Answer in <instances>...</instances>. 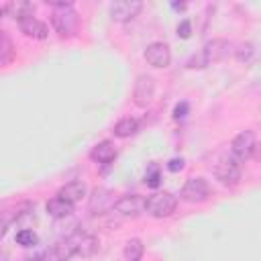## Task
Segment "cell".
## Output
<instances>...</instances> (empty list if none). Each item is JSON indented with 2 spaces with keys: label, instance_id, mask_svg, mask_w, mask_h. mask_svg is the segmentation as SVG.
<instances>
[{
  "label": "cell",
  "instance_id": "obj_1",
  "mask_svg": "<svg viewBox=\"0 0 261 261\" xmlns=\"http://www.w3.org/2000/svg\"><path fill=\"white\" fill-rule=\"evenodd\" d=\"M230 51H232L230 41H226V39H212V41H208L204 45V49L198 55H194L188 61V67H192V69L208 67L210 63H218V61L226 59L230 55Z\"/></svg>",
  "mask_w": 261,
  "mask_h": 261
},
{
  "label": "cell",
  "instance_id": "obj_2",
  "mask_svg": "<svg viewBox=\"0 0 261 261\" xmlns=\"http://www.w3.org/2000/svg\"><path fill=\"white\" fill-rule=\"evenodd\" d=\"M51 27L59 37H73L80 29V14L75 12L73 6H63V8H53L51 12Z\"/></svg>",
  "mask_w": 261,
  "mask_h": 261
},
{
  "label": "cell",
  "instance_id": "obj_3",
  "mask_svg": "<svg viewBox=\"0 0 261 261\" xmlns=\"http://www.w3.org/2000/svg\"><path fill=\"white\" fill-rule=\"evenodd\" d=\"M214 175H216V179H218L222 186L232 188V186H237V184L241 181L243 169H241V163H239L232 155H222V157L216 161V165H214Z\"/></svg>",
  "mask_w": 261,
  "mask_h": 261
},
{
  "label": "cell",
  "instance_id": "obj_4",
  "mask_svg": "<svg viewBox=\"0 0 261 261\" xmlns=\"http://www.w3.org/2000/svg\"><path fill=\"white\" fill-rule=\"evenodd\" d=\"M255 149H257V135H255V130H251V128L241 130V133L230 141V155H232L239 163L249 161V159L253 157Z\"/></svg>",
  "mask_w": 261,
  "mask_h": 261
},
{
  "label": "cell",
  "instance_id": "obj_5",
  "mask_svg": "<svg viewBox=\"0 0 261 261\" xmlns=\"http://www.w3.org/2000/svg\"><path fill=\"white\" fill-rule=\"evenodd\" d=\"M177 208V198L169 192H155L153 196L147 198L145 210L153 216V218H165L171 216Z\"/></svg>",
  "mask_w": 261,
  "mask_h": 261
},
{
  "label": "cell",
  "instance_id": "obj_6",
  "mask_svg": "<svg viewBox=\"0 0 261 261\" xmlns=\"http://www.w3.org/2000/svg\"><path fill=\"white\" fill-rule=\"evenodd\" d=\"M181 200L190 202V204H200L204 200H208L210 196V186L204 177H190L184 186H181V192H179Z\"/></svg>",
  "mask_w": 261,
  "mask_h": 261
},
{
  "label": "cell",
  "instance_id": "obj_7",
  "mask_svg": "<svg viewBox=\"0 0 261 261\" xmlns=\"http://www.w3.org/2000/svg\"><path fill=\"white\" fill-rule=\"evenodd\" d=\"M155 98V80L147 73H141L135 82V90H133V102L139 108H147Z\"/></svg>",
  "mask_w": 261,
  "mask_h": 261
},
{
  "label": "cell",
  "instance_id": "obj_8",
  "mask_svg": "<svg viewBox=\"0 0 261 261\" xmlns=\"http://www.w3.org/2000/svg\"><path fill=\"white\" fill-rule=\"evenodd\" d=\"M145 204H147V198L145 196H141V194H128V196L118 198L114 202V208L112 210H116V214H120V216L135 218L141 212H145Z\"/></svg>",
  "mask_w": 261,
  "mask_h": 261
},
{
  "label": "cell",
  "instance_id": "obj_9",
  "mask_svg": "<svg viewBox=\"0 0 261 261\" xmlns=\"http://www.w3.org/2000/svg\"><path fill=\"white\" fill-rule=\"evenodd\" d=\"M114 194L108 188H94L88 196V210L92 214H104L114 208Z\"/></svg>",
  "mask_w": 261,
  "mask_h": 261
},
{
  "label": "cell",
  "instance_id": "obj_10",
  "mask_svg": "<svg viewBox=\"0 0 261 261\" xmlns=\"http://www.w3.org/2000/svg\"><path fill=\"white\" fill-rule=\"evenodd\" d=\"M145 59L151 67H157V69H163L171 63V51H169V45L163 43V41H155L151 45H147L145 49Z\"/></svg>",
  "mask_w": 261,
  "mask_h": 261
},
{
  "label": "cell",
  "instance_id": "obj_11",
  "mask_svg": "<svg viewBox=\"0 0 261 261\" xmlns=\"http://www.w3.org/2000/svg\"><path fill=\"white\" fill-rule=\"evenodd\" d=\"M141 8H143L141 0H118L110 4V16L116 22H128L141 12Z\"/></svg>",
  "mask_w": 261,
  "mask_h": 261
},
{
  "label": "cell",
  "instance_id": "obj_12",
  "mask_svg": "<svg viewBox=\"0 0 261 261\" xmlns=\"http://www.w3.org/2000/svg\"><path fill=\"white\" fill-rule=\"evenodd\" d=\"M86 194H88V188H86L84 181H69V184H65V186L59 188L57 198H61L63 202L75 206L77 202H82L86 198Z\"/></svg>",
  "mask_w": 261,
  "mask_h": 261
},
{
  "label": "cell",
  "instance_id": "obj_13",
  "mask_svg": "<svg viewBox=\"0 0 261 261\" xmlns=\"http://www.w3.org/2000/svg\"><path fill=\"white\" fill-rule=\"evenodd\" d=\"M18 29H20V33H24L27 37L37 39V41H43V39H47V35H49L47 24H45L43 20L35 18V16H29V18L20 20V22H18Z\"/></svg>",
  "mask_w": 261,
  "mask_h": 261
},
{
  "label": "cell",
  "instance_id": "obj_14",
  "mask_svg": "<svg viewBox=\"0 0 261 261\" xmlns=\"http://www.w3.org/2000/svg\"><path fill=\"white\" fill-rule=\"evenodd\" d=\"M4 10H6L16 22H20V20H24V18H29V16L35 14V4L29 2V0H12V2H8V4L4 6Z\"/></svg>",
  "mask_w": 261,
  "mask_h": 261
},
{
  "label": "cell",
  "instance_id": "obj_15",
  "mask_svg": "<svg viewBox=\"0 0 261 261\" xmlns=\"http://www.w3.org/2000/svg\"><path fill=\"white\" fill-rule=\"evenodd\" d=\"M116 157V147L112 141H100L92 151H90V159L96 163H110Z\"/></svg>",
  "mask_w": 261,
  "mask_h": 261
},
{
  "label": "cell",
  "instance_id": "obj_16",
  "mask_svg": "<svg viewBox=\"0 0 261 261\" xmlns=\"http://www.w3.org/2000/svg\"><path fill=\"white\" fill-rule=\"evenodd\" d=\"M137 130H139V120L133 118V116H124V118H120V120L114 124L112 135L118 137V139H128V137H133Z\"/></svg>",
  "mask_w": 261,
  "mask_h": 261
},
{
  "label": "cell",
  "instance_id": "obj_17",
  "mask_svg": "<svg viewBox=\"0 0 261 261\" xmlns=\"http://www.w3.org/2000/svg\"><path fill=\"white\" fill-rule=\"evenodd\" d=\"M45 208H47L49 216H53V218H67V216H71V212H73V206L67 204V202H63L61 198H51V200L45 204Z\"/></svg>",
  "mask_w": 261,
  "mask_h": 261
},
{
  "label": "cell",
  "instance_id": "obj_18",
  "mask_svg": "<svg viewBox=\"0 0 261 261\" xmlns=\"http://www.w3.org/2000/svg\"><path fill=\"white\" fill-rule=\"evenodd\" d=\"M14 55H16L14 43L10 41V37H6L4 33H0V67L10 65L14 61Z\"/></svg>",
  "mask_w": 261,
  "mask_h": 261
},
{
  "label": "cell",
  "instance_id": "obj_19",
  "mask_svg": "<svg viewBox=\"0 0 261 261\" xmlns=\"http://www.w3.org/2000/svg\"><path fill=\"white\" fill-rule=\"evenodd\" d=\"M143 253H145V247H143L141 239H128L124 245V251H122L124 261H141Z\"/></svg>",
  "mask_w": 261,
  "mask_h": 261
},
{
  "label": "cell",
  "instance_id": "obj_20",
  "mask_svg": "<svg viewBox=\"0 0 261 261\" xmlns=\"http://www.w3.org/2000/svg\"><path fill=\"white\" fill-rule=\"evenodd\" d=\"M234 57L241 61V63H251L253 61V57H255V45L253 43H249V41H245V43H241L237 49H234Z\"/></svg>",
  "mask_w": 261,
  "mask_h": 261
},
{
  "label": "cell",
  "instance_id": "obj_21",
  "mask_svg": "<svg viewBox=\"0 0 261 261\" xmlns=\"http://www.w3.org/2000/svg\"><path fill=\"white\" fill-rule=\"evenodd\" d=\"M37 241H39V239H37L35 230H31V228H20V230L16 232V243L22 245V247H35Z\"/></svg>",
  "mask_w": 261,
  "mask_h": 261
},
{
  "label": "cell",
  "instance_id": "obj_22",
  "mask_svg": "<svg viewBox=\"0 0 261 261\" xmlns=\"http://www.w3.org/2000/svg\"><path fill=\"white\" fill-rule=\"evenodd\" d=\"M145 181H147L149 188H157V186L161 184V173H159V169H157V167H151V171L147 173V179H145Z\"/></svg>",
  "mask_w": 261,
  "mask_h": 261
},
{
  "label": "cell",
  "instance_id": "obj_23",
  "mask_svg": "<svg viewBox=\"0 0 261 261\" xmlns=\"http://www.w3.org/2000/svg\"><path fill=\"white\" fill-rule=\"evenodd\" d=\"M177 35H179L181 39H188V37L192 35V24H190V20H181V22L177 24Z\"/></svg>",
  "mask_w": 261,
  "mask_h": 261
},
{
  "label": "cell",
  "instance_id": "obj_24",
  "mask_svg": "<svg viewBox=\"0 0 261 261\" xmlns=\"http://www.w3.org/2000/svg\"><path fill=\"white\" fill-rule=\"evenodd\" d=\"M188 110H190V104H188V102H179V104L173 108V118H184V116L188 114Z\"/></svg>",
  "mask_w": 261,
  "mask_h": 261
},
{
  "label": "cell",
  "instance_id": "obj_25",
  "mask_svg": "<svg viewBox=\"0 0 261 261\" xmlns=\"http://www.w3.org/2000/svg\"><path fill=\"white\" fill-rule=\"evenodd\" d=\"M167 169L173 171V173H175V171H181V169H184V159H181V157L169 159V161H167Z\"/></svg>",
  "mask_w": 261,
  "mask_h": 261
},
{
  "label": "cell",
  "instance_id": "obj_26",
  "mask_svg": "<svg viewBox=\"0 0 261 261\" xmlns=\"http://www.w3.org/2000/svg\"><path fill=\"white\" fill-rule=\"evenodd\" d=\"M0 261H8V253L4 249H0Z\"/></svg>",
  "mask_w": 261,
  "mask_h": 261
},
{
  "label": "cell",
  "instance_id": "obj_27",
  "mask_svg": "<svg viewBox=\"0 0 261 261\" xmlns=\"http://www.w3.org/2000/svg\"><path fill=\"white\" fill-rule=\"evenodd\" d=\"M2 14H4V8H0V16H2Z\"/></svg>",
  "mask_w": 261,
  "mask_h": 261
}]
</instances>
